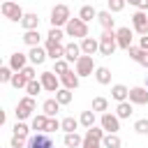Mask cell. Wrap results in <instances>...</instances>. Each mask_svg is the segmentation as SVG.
Returning a JSON list of instances; mask_svg holds the SVG:
<instances>
[{"label": "cell", "mask_w": 148, "mask_h": 148, "mask_svg": "<svg viewBox=\"0 0 148 148\" xmlns=\"http://www.w3.org/2000/svg\"><path fill=\"white\" fill-rule=\"evenodd\" d=\"M72 18V12H69V7L65 5V2H58L53 9H51V28H65L67 25V21Z\"/></svg>", "instance_id": "6da1fadb"}, {"label": "cell", "mask_w": 148, "mask_h": 148, "mask_svg": "<svg viewBox=\"0 0 148 148\" xmlns=\"http://www.w3.org/2000/svg\"><path fill=\"white\" fill-rule=\"evenodd\" d=\"M116 49H118L116 30H102V35H99V56L109 58V56H113Z\"/></svg>", "instance_id": "7a4b0ae2"}, {"label": "cell", "mask_w": 148, "mask_h": 148, "mask_svg": "<svg viewBox=\"0 0 148 148\" xmlns=\"http://www.w3.org/2000/svg\"><path fill=\"white\" fill-rule=\"evenodd\" d=\"M65 35L67 37H76V39H83V37H88V23L83 21V18H69L67 21V25H65Z\"/></svg>", "instance_id": "3957f363"}, {"label": "cell", "mask_w": 148, "mask_h": 148, "mask_svg": "<svg viewBox=\"0 0 148 148\" xmlns=\"http://www.w3.org/2000/svg\"><path fill=\"white\" fill-rule=\"evenodd\" d=\"M0 12H2L5 18L14 21V23H21V18L25 16V12L21 9V5H18L16 0H5V2L0 5Z\"/></svg>", "instance_id": "277c9868"}, {"label": "cell", "mask_w": 148, "mask_h": 148, "mask_svg": "<svg viewBox=\"0 0 148 148\" xmlns=\"http://www.w3.org/2000/svg\"><path fill=\"white\" fill-rule=\"evenodd\" d=\"M35 106H37V104H35V97H30V95L21 97V99H18V104H16V111H14L16 120H28V118H32Z\"/></svg>", "instance_id": "5b68a950"}, {"label": "cell", "mask_w": 148, "mask_h": 148, "mask_svg": "<svg viewBox=\"0 0 148 148\" xmlns=\"http://www.w3.org/2000/svg\"><path fill=\"white\" fill-rule=\"evenodd\" d=\"M95 69H97V65H95V60H92V56H81L76 62H74V72L83 79V76H92L95 74Z\"/></svg>", "instance_id": "8992f818"}, {"label": "cell", "mask_w": 148, "mask_h": 148, "mask_svg": "<svg viewBox=\"0 0 148 148\" xmlns=\"http://www.w3.org/2000/svg\"><path fill=\"white\" fill-rule=\"evenodd\" d=\"M39 81H42V86H44V90H46V92H58V90L62 88L60 76H58L53 69H44V72L39 74Z\"/></svg>", "instance_id": "52a82bcc"}, {"label": "cell", "mask_w": 148, "mask_h": 148, "mask_svg": "<svg viewBox=\"0 0 148 148\" xmlns=\"http://www.w3.org/2000/svg\"><path fill=\"white\" fill-rule=\"evenodd\" d=\"M28 148H56V143L46 132H35L28 136Z\"/></svg>", "instance_id": "ba28073f"}, {"label": "cell", "mask_w": 148, "mask_h": 148, "mask_svg": "<svg viewBox=\"0 0 148 148\" xmlns=\"http://www.w3.org/2000/svg\"><path fill=\"white\" fill-rule=\"evenodd\" d=\"M132 39H134V30L123 25V28H116V42H118V49L127 51L132 46Z\"/></svg>", "instance_id": "9c48e42d"}, {"label": "cell", "mask_w": 148, "mask_h": 148, "mask_svg": "<svg viewBox=\"0 0 148 148\" xmlns=\"http://www.w3.org/2000/svg\"><path fill=\"white\" fill-rule=\"evenodd\" d=\"M132 30H134L136 35H148V14H146V12L136 9V12L132 14Z\"/></svg>", "instance_id": "30bf717a"}, {"label": "cell", "mask_w": 148, "mask_h": 148, "mask_svg": "<svg viewBox=\"0 0 148 148\" xmlns=\"http://www.w3.org/2000/svg\"><path fill=\"white\" fill-rule=\"evenodd\" d=\"M99 125L104 127V132H116V134H118V130H120V118H118L116 113L106 111V113H99Z\"/></svg>", "instance_id": "8fae6325"}, {"label": "cell", "mask_w": 148, "mask_h": 148, "mask_svg": "<svg viewBox=\"0 0 148 148\" xmlns=\"http://www.w3.org/2000/svg\"><path fill=\"white\" fill-rule=\"evenodd\" d=\"M44 46H46L49 60H60V58H65V44H62V42H53V39H46V42H44Z\"/></svg>", "instance_id": "7c38bea8"}, {"label": "cell", "mask_w": 148, "mask_h": 148, "mask_svg": "<svg viewBox=\"0 0 148 148\" xmlns=\"http://www.w3.org/2000/svg\"><path fill=\"white\" fill-rule=\"evenodd\" d=\"M130 102H132V104H139V106L148 104V88H146V86H134V88H130Z\"/></svg>", "instance_id": "4fadbf2b"}, {"label": "cell", "mask_w": 148, "mask_h": 148, "mask_svg": "<svg viewBox=\"0 0 148 148\" xmlns=\"http://www.w3.org/2000/svg\"><path fill=\"white\" fill-rule=\"evenodd\" d=\"M14 72H21L25 65H30V58H28V53H21V51H16V53H12L9 56V62H7Z\"/></svg>", "instance_id": "5bb4252c"}, {"label": "cell", "mask_w": 148, "mask_h": 148, "mask_svg": "<svg viewBox=\"0 0 148 148\" xmlns=\"http://www.w3.org/2000/svg\"><path fill=\"white\" fill-rule=\"evenodd\" d=\"M97 23L102 25V30H116V18H113V12H109V9L97 12Z\"/></svg>", "instance_id": "9a60e30c"}, {"label": "cell", "mask_w": 148, "mask_h": 148, "mask_svg": "<svg viewBox=\"0 0 148 148\" xmlns=\"http://www.w3.org/2000/svg\"><path fill=\"white\" fill-rule=\"evenodd\" d=\"M28 58H30V65H42L46 58H49V53H46V46H30V51H28Z\"/></svg>", "instance_id": "2e32d148"}, {"label": "cell", "mask_w": 148, "mask_h": 148, "mask_svg": "<svg viewBox=\"0 0 148 148\" xmlns=\"http://www.w3.org/2000/svg\"><path fill=\"white\" fill-rule=\"evenodd\" d=\"M81 56H83L81 44H76V42H67V44H65V60H67V62H76Z\"/></svg>", "instance_id": "e0dca14e"}, {"label": "cell", "mask_w": 148, "mask_h": 148, "mask_svg": "<svg viewBox=\"0 0 148 148\" xmlns=\"http://www.w3.org/2000/svg\"><path fill=\"white\" fill-rule=\"evenodd\" d=\"M127 56H130L134 62L148 67V51H146V49H141V46H130V49H127Z\"/></svg>", "instance_id": "ac0fdd59"}, {"label": "cell", "mask_w": 148, "mask_h": 148, "mask_svg": "<svg viewBox=\"0 0 148 148\" xmlns=\"http://www.w3.org/2000/svg\"><path fill=\"white\" fill-rule=\"evenodd\" d=\"M81 51L86 53V56H95V53H99V39H95V37H83L81 39Z\"/></svg>", "instance_id": "d6986e66"}, {"label": "cell", "mask_w": 148, "mask_h": 148, "mask_svg": "<svg viewBox=\"0 0 148 148\" xmlns=\"http://www.w3.org/2000/svg\"><path fill=\"white\" fill-rule=\"evenodd\" d=\"M60 83H62V88L76 90V88H79V83H81V76H79L74 69H69L67 74H62V76H60Z\"/></svg>", "instance_id": "ffe728a7"}, {"label": "cell", "mask_w": 148, "mask_h": 148, "mask_svg": "<svg viewBox=\"0 0 148 148\" xmlns=\"http://www.w3.org/2000/svg\"><path fill=\"white\" fill-rule=\"evenodd\" d=\"M111 99H113V102H125V99H130V88L123 86V83H113V86H111Z\"/></svg>", "instance_id": "44dd1931"}, {"label": "cell", "mask_w": 148, "mask_h": 148, "mask_svg": "<svg viewBox=\"0 0 148 148\" xmlns=\"http://www.w3.org/2000/svg\"><path fill=\"white\" fill-rule=\"evenodd\" d=\"M60 102L56 99V97H49V99H44V104H42V111L49 116V118H56L58 116V111H60Z\"/></svg>", "instance_id": "7402d4cb"}, {"label": "cell", "mask_w": 148, "mask_h": 148, "mask_svg": "<svg viewBox=\"0 0 148 148\" xmlns=\"http://www.w3.org/2000/svg\"><path fill=\"white\" fill-rule=\"evenodd\" d=\"M23 30H39V16L35 12H25V16L21 18Z\"/></svg>", "instance_id": "603a6c76"}, {"label": "cell", "mask_w": 148, "mask_h": 148, "mask_svg": "<svg viewBox=\"0 0 148 148\" xmlns=\"http://www.w3.org/2000/svg\"><path fill=\"white\" fill-rule=\"evenodd\" d=\"M132 113H134V104H132L130 99H125V102H118V106H116V116H118L120 120H125V118H132Z\"/></svg>", "instance_id": "cb8c5ba5"}, {"label": "cell", "mask_w": 148, "mask_h": 148, "mask_svg": "<svg viewBox=\"0 0 148 148\" xmlns=\"http://www.w3.org/2000/svg\"><path fill=\"white\" fill-rule=\"evenodd\" d=\"M62 143H65V148H81V143H83V136H81L79 132H65V139H62Z\"/></svg>", "instance_id": "d4e9b609"}, {"label": "cell", "mask_w": 148, "mask_h": 148, "mask_svg": "<svg viewBox=\"0 0 148 148\" xmlns=\"http://www.w3.org/2000/svg\"><path fill=\"white\" fill-rule=\"evenodd\" d=\"M92 76H95V81H97L99 86H109V83H111V69H109V67H97Z\"/></svg>", "instance_id": "484cf974"}, {"label": "cell", "mask_w": 148, "mask_h": 148, "mask_svg": "<svg viewBox=\"0 0 148 148\" xmlns=\"http://www.w3.org/2000/svg\"><path fill=\"white\" fill-rule=\"evenodd\" d=\"M46 123H49V116H46V113H37V116L30 118V127H32L35 132H44V130H46Z\"/></svg>", "instance_id": "4316f807"}, {"label": "cell", "mask_w": 148, "mask_h": 148, "mask_svg": "<svg viewBox=\"0 0 148 148\" xmlns=\"http://www.w3.org/2000/svg\"><path fill=\"white\" fill-rule=\"evenodd\" d=\"M21 39H23V44H28V46H39L42 35H39V30H25Z\"/></svg>", "instance_id": "83f0119b"}, {"label": "cell", "mask_w": 148, "mask_h": 148, "mask_svg": "<svg viewBox=\"0 0 148 148\" xmlns=\"http://www.w3.org/2000/svg\"><path fill=\"white\" fill-rule=\"evenodd\" d=\"M102 146H104V148H120L123 141H120V136H118L116 132H106L104 139H102Z\"/></svg>", "instance_id": "f1b7e54d"}, {"label": "cell", "mask_w": 148, "mask_h": 148, "mask_svg": "<svg viewBox=\"0 0 148 148\" xmlns=\"http://www.w3.org/2000/svg\"><path fill=\"white\" fill-rule=\"evenodd\" d=\"M79 123L88 130V127H92L95 123H97V113L90 109V111H81V116H79Z\"/></svg>", "instance_id": "f546056e"}, {"label": "cell", "mask_w": 148, "mask_h": 148, "mask_svg": "<svg viewBox=\"0 0 148 148\" xmlns=\"http://www.w3.org/2000/svg\"><path fill=\"white\" fill-rule=\"evenodd\" d=\"M79 18H83L86 23H90L92 18H97V9H95L92 5H83V7L79 9Z\"/></svg>", "instance_id": "4dcf8cb0"}, {"label": "cell", "mask_w": 148, "mask_h": 148, "mask_svg": "<svg viewBox=\"0 0 148 148\" xmlns=\"http://www.w3.org/2000/svg\"><path fill=\"white\" fill-rule=\"evenodd\" d=\"M28 81H30V79H28L23 72H14V76H12V88H16V90H25Z\"/></svg>", "instance_id": "1f68e13d"}, {"label": "cell", "mask_w": 148, "mask_h": 148, "mask_svg": "<svg viewBox=\"0 0 148 148\" xmlns=\"http://www.w3.org/2000/svg\"><path fill=\"white\" fill-rule=\"evenodd\" d=\"M42 90H44V86H42V81H39V79L28 81V86H25V95H30V97H37Z\"/></svg>", "instance_id": "d6a6232c"}, {"label": "cell", "mask_w": 148, "mask_h": 148, "mask_svg": "<svg viewBox=\"0 0 148 148\" xmlns=\"http://www.w3.org/2000/svg\"><path fill=\"white\" fill-rule=\"evenodd\" d=\"M56 99H58L62 106H67V104L74 99V90H69V88H60V90L56 92Z\"/></svg>", "instance_id": "836d02e7"}, {"label": "cell", "mask_w": 148, "mask_h": 148, "mask_svg": "<svg viewBox=\"0 0 148 148\" xmlns=\"http://www.w3.org/2000/svg\"><path fill=\"white\" fill-rule=\"evenodd\" d=\"M30 130H32V127H30L25 120H16V123H14V127H12V132H14V134H18V136H25V139L30 136Z\"/></svg>", "instance_id": "e575fe53"}, {"label": "cell", "mask_w": 148, "mask_h": 148, "mask_svg": "<svg viewBox=\"0 0 148 148\" xmlns=\"http://www.w3.org/2000/svg\"><path fill=\"white\" fill-rule=\"evenodd\" d=\"M92 111L95 113H106L109 111V99L106 97H92Z\"/></svg>", "instance_id": "d590c367"}, {"label": "cell", "mask_w": 148, "mask_h": 148, "mask_svg": "<svg viewBox=\"0 0 148 148\" xmlns=\"http://www.w3.org/2000/svg\"><path fill=\"white\" fill-rule=\"evenodd\" d=\"M60 125H62V132H76V127H79L81 123H79V118L67 116V118H62V120H60Z\"/></svg>", "instance_id": "8d00e7d4"}, {"label": "cell", "mask_w": 148, "mask_h": 148, "mask_svg": "<svg viewBox=\"0 0 148 148\" xmlns=\"http://www.w3.org/2000/svg\"><path fill=\"white\" fill-rule=\"evenodd\" d=\"M104 134H106V132H104V127H102V125H92V127H88V130H86V136L97 139V141H102V139H104Z\"/></svg>", "instance_id": "74e56055"}, {"label": "cell", "mask_w": 148, "mask_h": 148, "mask_svg": "<svg viewBox=\"0 0 148 148\" xmlns=\"http://www.w3.org/2000/svg\"><path fill=\"white\" fill-rule=\"evenodd\" d=\"M53 72H56L58 76L67 74V72H69V62H67L65 58H60V60H53Z\"/></svg>", "instance_id": "f35d334b"}, {"label": "cell", "mask_w": 148, "mask_h": 148, "mask_svg": "<svg viewBox=\"0 0 148 148\" xmlns=\"http://www.w3.org/2000/svg\"><path fill=\"white\" fill-rule=\"evenodd\" d=\"M125 5H127V0H106V9H109V12H113V14L123 12V9H125Z\"/></svg>", "instance_id": "ab89813d"}, {"label": "cell", "mask_w": 148, "mask_h": 148, "mask_svg": "<svg viewBox=\"0 0 148 148\" xmlns=\"http://www.w3.org/2000/svg\"><path fill=\"white\" fill-rule=\"evenodd\" d=\"M62 37H67V35H65V28H49V35H46V39L62 42Z\"/></svg>", "instance_id": "60d3db41"}, {"label": "cell", "mask_w": 148, "mask_h": 148, "mask_svg": "<svg viewBox=\"0 0 148 148\" xmlns=\"http://www.w3.org/2000/svg\"><path fill=\"white\" fill-rule=\"evenodd\" d=\"M9 148H28V139H25V136H18V134H12Z\"/></svg>", "instance_id": "b9f144b4"}, {"label": "cell", "mask_w": 148, "mask_h": 148, "mask_svg": "<svg viewBox=\"0 0 148 148\" xmlns=\"http://www.w3.org/2000/svg\"><path fill=\"white\" fill-rule=\"evenodd\" d=\"M12 76H14V69L9 65L0 67V83H12Z\"/></svg>", "instance_id": "7bdbcfd3"}, {"label": "cell", "mask_w": 148, "mask_h": 148, "mask_svg": "<svg viewBox=\"0 0 148 148\" xmlns=\"http://www.w3.org/2000/svg\"><path fill=\"white\" fill-rule=\"evenodd\" d=\"M58 130H62V125H60V120L58 118H49V123H46V134H53V132H58Z\"/></svg>", "instance_id": "ee69618b"}, {"label": "cell", "mask_w": 148, "mask_h": 148, "mask_svg": "<svg viewBox=\"0 0 148 148\" xmlns=\"http://www.w3.org/2000/svg\"><path fill=\"white\" fill-rule=\"evenodd\" d=\"M134 132L136 134H148V118H139L134 123Z\"/></svg>", "instance_id": "f6af8a7d"}, {"label": "cell", "mask_w": 148, "mask_h": 148, "mask_svg": "<svg viewBox=\"0 0 148 148\" xmlns=\"http://www.w3.org/2000/svg\"><path fill=\"white\" fill-rule=\"evenodd\" d=\"M81 148H104V146H102V141L90 139V136H86V134H83V143H81Z\"/></svg>", "instance_id": "bcb514c9"}, {"label": "cell", "mask_w": 148, "mask_h": 148, "mask_svg": "<svg viewBox=\"0 0 148 148\" xmlns=\"http://www.w3.org/2000/svg\"><path fill=\"white\" fill-rule=\"evenodd\" d=\"M21 72H23V74H25V76H28L30 81H32V79H37V72H35V65H25V67H23Z\"/></svg>", "instance_id": "7dc6e473"}, {"label": "cell", "mask_w": 148, "mask_h": 148, "mask_svg": "<svg viewBox=\"0 0 148 148\" xmlns=\"http://www.w3.org/2000/svg\"><path fill=\"white\" fill-rule=\"evenodd\" d=\"M139 46L148 51V35H141V37H139Z\"/></svg>", "instance_id": "c3c4849f"}, {"label": "cell", "mask_w": 148, "mask_h": 148, "mask_svg": "<svg viewBox=\"0 0 148 148\" xmlns=\"http://www.w3.org/2000/svg\"><path fill=\"white\" fill-rule=\"evenodd\" d=\"M136 9H141V12H148V0H139Z\"/></svg>", "instance_id": "681fc988"}, {"label": "cell", "mask_w": 148, "mask_h": 148, "mask_svg": "<svg viewBox=\"0 0 148 148\" xmlns=\"http://www.w3.org/2000/svg\"><path fill=\"white\" fill-rule=\"evenodd\" d=\"M127 5H134V7H136V5H139V0H127Z\"/></svg>", "instance_id": "f907efd6"}, {"label": "cell", "mask_w": 148, "mask_h": 148, "mask_svg": "<svg viewBox=\"0 0 148 148\" xmlns=\"http://www.w3.org/2000/svg\"><path fill=\"white\" fill-rule=\"evenodd\" d=\"M146 88H148V74H146Z\"/></svg>", "instance_id": "816d5d0a"}]
</instances>
